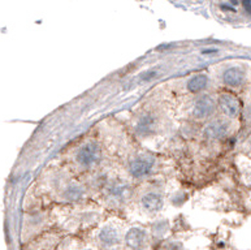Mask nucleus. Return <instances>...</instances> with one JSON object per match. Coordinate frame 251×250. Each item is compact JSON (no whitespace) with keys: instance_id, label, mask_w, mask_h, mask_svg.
Returning <instances> with one entry per match:
<instances>
[{"instance_id":"20e7f679","label":"nucleus","mask_w":251,"mask_h":250,"mask_svg":"<svg viewBox=\"0 0 251 250\" xmlns=\"http://www.w3.org/2000/svg\"><path fill=\"white\" fill-rule=\"evenodd\" d=\"M219 106L221 111L229 117H236L240 113V101L233 94H221L219 98Z\"/></svg>"},{"instance_id":"f8f14e48","label":"nucleus","mask_w":251,"mask_h":250,"mask_svg":"<svg viewBox=\"0 0 251 250\" xmlns=\"http://www.w3.org/2000/svg\"><path fill=\"white\" fill-rule=\"evenodd\" d=\"M65 195H67L71 201H75V199H78V198L82 195V191H81L79 188H69L67 191V193H65Z\"/></svg>"},{"instance_id":"1a4fd4ad","label":"nucleus","mask_w":251,"mask_h":250,"mask_svg":"<svg viewBox=\"0 0 251 250\" xmlns=\"http://www.w3.org/2000/svg\"><path fill=\"white\" fill-rule=\"evenodd\" d=\"M137 132L141 136H149L156 129V119L152 115H143L137 123Z\"/></svg>"},{"instance_id":"9d476101","label":"nucleus","mask_w":251,"mask_h":250,"mask_svg":"<svg viewBox=\"0 0 251 250\" xmlns=\"http://www.w3.org/2000/svg\"><path fill=\"white\" fill-rule=\"evenodd\" d=\"M99 240L105 247H113V245L119 244V232L113 227H105L101 229Z\"/></svg>"},{"instance_id":"0eeeda50","label":"nucleus","mask_w":251,"mask_h":250,"mask_svg":"<svg viewBox=\"0 0 251 250\" xmlns=\"http://www.w3.org/2000/svg\"><path fill=\"white\" fill-rule=\"evenodd\" d=\"M145 239H146V232L143 231V229L131 228L130 231L126 233V236H125V243L131 249H138L145 243Z\"/></svg>"},{"instance_id":"7ed1b4c3","label":"nucleus","mask_w":251,"mask_h":250,"mask_svg":"<svg viewBox=\"0 0 251 250\" xmlns=\"http://www.w3.org/2000/svg\"><path fill=\"white\" fill-rule=\"evenodd\" d=\"M215 111V101L210 95H201L194 103V113L195 117L198 119H204L207 116L212 115Z\"/></svg>"},{"instance_id":"f03ea898","label":"nucleus","mask_w":251,"mask_h":250,"mask_svg":"<svg viewBox=\"0 0 251 250\" xmlns=\"http://www.w3.org/2000/svg\"><path fill=\"white\" fill-rule=\"evenodd\" d=\"M154 158L151 157H139L137 159L131 162L130 166H129V172L130 175L135 179H139V177H145L152 171V167H154Z\"/></svg>"},{"instance_id":"423d86ee","label":"nucleus","mask_w":251,"mask_h":250,"mask_svg":"<svg viewBox=\"0 0 251 250\" xmlns=\"http://www.w3.org/2000/svg\"><path fill=\"white\" fill-rule=\"evenodd\" d=\"M223 80H224L225 85L232 86V87H238L244 83L245 73L244 71L238 67L228 68L223 75Z\"/></svg>"},{"instance_id":"39448f33","label":"nucleus","mask_w":251,"mask_h":250,"mask_svg":"<svg viewBox=\"0 0 251 250\" xmlns=\"http://www.w3.org/2000/svg\"><path fill=\"white\" fill-rule=\"evenodd\" d=\"M229 124L224 120H215L210 123L204 129V136L210 139H224L228 135Z\"/></svg>"},{"instance_id":"6e6552de","label":"nucleus","mask_w":251,"mask_h":250,"mask_svg":"<svg viewBox=\"0 0 251 250\" xmlns=\"http://www.w3.org/2000/svg\"><path fill=\"white\" fill-rule=\"evenodd\" d=\"M141 202H142L143 209L147 210V211H151V213H156L163 207V198H161L160 194L154 193V192L143 195Z\"/></svg>"},{"instance_id":"f257e3e1","label":"nucleus","mask_w":251,"mask_h":250,"mask_svg":"<svg viewBox=\"0 0 251 250\" xmlns=\"http://www.w3.org/2000/svg\"><path fill=\"white\" fill-rule=\"evenodd\" d=\"M75 159L82 167H91L100 159V147L95 142H87L78 150Z\"/></svg>"},{"instance_id":"9b49d317","label":"nucleus","mask_w":251,"mask_h":250,"mask_svg":"<svg viewBox=\"0 0 251 250\" xmlns=\"http://www.w3.org/2000/svg\"><path fill=\"white\" fill-rule=\"evenodd\" d=\"M207 83H208V77L206 75H195L189 80L188 89L191 93H198L206 87Z\"/></svg>"}]
</instances>
